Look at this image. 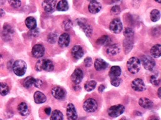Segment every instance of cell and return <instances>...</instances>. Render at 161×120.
<instances>
[{
  "mask_svg": "<svg viewBox=\"0 0 161 120\" xmlns=\"http://www.w3.org/2000/svg\"><path fill=\"white\" fill-rule=\"evenodd\" d=\"M83 79V72L82 69L80 68L76 69L73 72L72 76H71V79H72V82L75 85H78L82 81Z\"/></svg>",
  "mask_w": 161,
  "mask_h": 120,
  "instance_id": "obj_10",
  "label": "cell"
},
{
  "mask_svg": "<svg viewBox=\"0 0 161 120\" xmlns=\"http://www.w3.org/2000/svg\"><path fill=\"white\" fill-rule=\"evenodd\" d=\"M141 61L139 58L135 57H131L128 60L127 64H126L128 71L131 74H137L140 71V69H141Z\"/></svg>",
  "mask_w": 161,
  "mask_h": 120,
  "instance_id": "obj_3",
  "label": "cell"
},
{
  "mask_svg": "<svg viewBox=\"0 0 161 120\" xmlns=\"http://www.w3.org/2000/svg\"><path fill=\"white\" fill-rule=\"evenodd\" d=\"M140 61H141L142 65L144 66V67L146 70L150 71H153L154 70L156 64H155L154 59L152 57L148 55H144L142 56Z\"/></svg>",
  "mask_w": 161,
  "mask_h": 120,
  "instance_id": "obj_4",
  "label": "cell"
},
{
  "mask_svg": "<svg viewBox=\"0 0 161 120\" xmlns=\"http://www.w3.org/2000/svg\"><path fill=\"white\" fill-rule=\"evenodd\" d=\"M14 28H12V26H10L8 23L4 24L3 26V34L4 37H9V36L14 33Z\"/></svg>",
  "mask_w": 161,
  "mask_h": 120,
  "instance_id": "obj_31",
  "label": "cell"
},
{
  "mask_svg": "<svg viewBox=\"0 0 161 120\" xmlns=\"http://www.w3.org/2000/svg\"><path fill=\"white\" fill-rule=\"evenodd\" d=\"M92 65H93V61H92L91 57H86L84 60V65H85L86 67H91Z\"/></svg>",
  "mask_w": 161,
  "mask_h": 120,
  "instance_id": "obj_41",
  "label": "cell"
},
{
  "mask_svg": "<svg viewBox=\"0 0 161 120\" xmlns=\"http://www.w3.org/2000/svg\"><path fill=\"white\" fill-rule=\"evenodd\" d=\"M102 9V6L99 2H97V1H93L91 2L90 4H88V12L91 14H97L99 12H100V10Z\"/></svg>",
  "mask_w": 161,
  "mask_h": 120,
  "instance_id": "obj_19",
  "label": "cell"
},
{
  "mask_svg": "<svg viewBox=\"0 0 161 120\" xmlns=\"http://www.w3.org/2000/svg\"><path fill=\"white\" fill-rule=\"evenodd\" d=\"M43 84V81L40 79H36L32 76H28L23 81V86L26 89H29L32 86H36V88L41 87Z\"/></svg>",
  "mask_w": 161,
  "mask_h": 120,
  "instance_id": "obj_8",
  "label": "cell"
},
{
  "mask_svg": "<svg viewBox=\"0 0 161 120\" xmlns=\"http://www.w3.org/2000/svg\"><path fill=\"white\" fill-rule=\"evenodd\" d=\"M139 105L144 109H150L154 106V103L151 100L147 98H141L139 100Z\"/></svg>",
  "mask_w": 161,
  "mask_h": 120,
  "instance_id": "obj_24",
  "label": "cell"
},
{
  "mask_svg": "<svg viewBox=\"0 0 161 120\" xmlns=\"http://www.w3.org/2000/svg\"><path fill=\"white\" fill-rule=\"evenodd\" d=\"M13 71L18 76H23L26 74L27 69V65L24 61L18 60L15 61L13 65Z\"/></svg>",
  "mask_w": 161,
  "mask_h": 120,
  "instance_id": "obj_2",
  "label": "cell"
},
{
  "mask_svg": "<svg viewBox=\"0 0 161 120\" xmlns=\"http://www.w3.org/2000/svg\"><path fill=\"white\" fill-rule=\"evenodd\" d=\"M25 23H26V27H27L29 30L33 31V30H35L36 28L37 21L35 18H33L32 17H28L25 21Z\"/></svg>",
  "mask_w": 161,
  "mask_h": 120,
  "instance_id": "obj_25",
  "label": "cell"
},
{
  "mask_svg": "<svg viewBox=\"0 0 161 120\" xmlns=\"http://www.w3.org/2000/svg\"><path fill=\"white\" fill-rule=\"evenodd\" d=\"M52 95L57 100H64L66 97V92L62 88L56 86L52 89Z\"/></svg>",
  "mask_w": 161,
  "mask_h": 120,
  "instance_id": "obj_14",
  "label": "cell"
},
{
  "mask_svg": "<svg viewBox=\"0 0 161 120\" xmlns=\"http://www.w3.org/2000/svg\"><path fill=\"white\" fill-rule=\"evenodd\" d=\"M121 51V47L117 43H113L110 45L107 49V54L110 56L117 55Z\"/></svg>",
  "mask_w": 161,
  "mask_h": 120,
  "instance_id": "obj_18",
  "label": "cell"
},
{
  "mask_svg": "<svg viewBox=\"0 0 161 120\" xmlns=\"http://www.w3.org/2000/svg\"><path fill=\"white\" fill-rule=\"evenodd\" d=\"M134 32L132 28L126 27L125 31H124V36H125L126 38H134Z\"/></svg>",
  "mask_w": 161,
  "mask_h": 120,
  "instance_id": "obj_35",
  "label": "cell"
},
{
  "mask_svg": "<svg viewBox=\"0 0 161 120\" xmlns=\"http://www.w3.org/2000/svg\"><path fill=\"white\" fill-rule=\"evenodd\" d=\"M4 15H5V12L4 11V9H0V17H4Z\"/></svg>",
  "mask_w": 161,
  "mask_h": 120,
  "instance_id": "obj_47",
  "label": "cell"
},
{
  "mask_svg": "<svg viewBox=\"0 0 161 120\" xmlns=\"http://www.w3.org/2000/svg\"><path fill=\"white\" fill-rule=\"evenodd\" d=\"M90 2H93V1H96V0H88Z\"/></svg>",
  "mask_w": 161,
  "mask_h": 120,
  "instance_id": "obj_50",
  "label": "cell"
},
{
  "mask_svg": "<svg viewBox=\"0 0 161 120\" xmlns=\"http://www.w3.org/2000/svg\"><path fill=\"white\" fill-rule=\"evenodd\" d=\"M96 85H97L96 81H90L86 83L85 85H84V88H85V90L86 91L90 92L95 89V88L96 87Z\"/></svg>",
  "mask_w": 161,
  "mask_h": 120,
  "instance_id": "obj_34",
  "label": "cell"
},
{
  "mask_svg": "<svg viewBox=\"0 0 161 120\" xmlns=\"http://www.w3.org/2000/svg\"><path fill=\"white\" fill-rule=\"evenodd\" d=\"M56 9L59 12H66V11H67L69 9V4L67 0H60L57 4Z\"/></svg>",
  "mask_w": 161,
  "mask_h": 120,
  "instance_id": "obj_28",
  "label": "cell"
},
{
  "mask_svg": "<svg viewBox=\"0 0 161 120\" xmlns=\"http://www.w3.org/2000/svg\"><path fill=\"white\" fill-rule=\"evenodd\" d=\"M70 43V36L67 33H62L58 38V44L61 47H67Z\"/></svg>",
  "mask_w": 161,
  "mask_h": 120,
  "instance_id": "obj_17",
  "label": "cell"
},
{
  "mask_svg": "<svg viewBox=\"0 0 161 120\" xmlns=\"http://www.w3.org/2000/svg\"><path fill=\"white\" fill-rule=\"evenodd\" d=\"M71 54L74 60H78L79 59L82 58L84 55L83 48L80 45H74L71 50Z\"/></svg>",
  "mask_w": 161,
  "mask_h": 120,
  "instance_id": "obj_15",
  "label": "cell"
},
{
  "mask_svg": "<svg viewBox=\"0 0 161 120\" xmlns=\"http://www.w3.org/2000/svg\"><path fill=\"white\" fill-rule=\"evenodd\" d=\"M122 74V69L119 66H113L110 68L109 71V76L110 79L120 77Z\"/></svg>",
  "mask_w": 161,
  "mask_h": 120,
  "instance_id": "obj_23",
  "label": "cell"
},
{
  "mask_svg": "<svg viewBox=\"0 0 161 120\" xmlns=\"http://www.w3.org/2000/svg\"><path fill=\"white\" fill-rule=\"evenodd\" d=\"M45 54V47L40 44L34 45L32 49V55L33 57L40 59L43 57Z\"/></svg>",
  "mask_w": 161,
  "mask_h": 120,
  "instance_id": "obj_16",
  "label": "cell"
},
{
  "mask_svg": "<svg viewBox=\"0 0 161 120\" xmlns=\"http://www.w3.org/2000/svg\"><path fill=\"white\" fill-rule=\"evenodd\" d=\"M57 35L55 33H51L48 36V41L51 43H53L55 41H57Z\"/></svg>",
  "mask_w": 161,
  "mask_h": 120,
  "instance_id": "obj_42",
  "label": "cell"
},
{
  "mask_svg": "<svg viewBox=\"0 0 161 120\" xmlns=\"http://www.w3.org/2000/svg\"><path fill=\"white\" fill-rule=\"evenodd\" d=\"M34 100L37 104H42L46 102L47 98L42 92L36 91L34 94Z\"/></svg>",
  "mask_w": 161,
  "mask_h": 120,
  "instance_id": "obj_27",
  "label": "cell"
},
{
  "mask_svg": "<svg viewBox=\"0 0 161 120\" xmlns=\"http://www.w3.org/2000/svg\"><path fill=\"white\" fill-rule=\"evenodd\" d=\"M155 1L156 2H158V3L161 4V0H155Z\"/></svg>",
  "mask_w": 161,
  "mask_h": 120,
  "instance_id": "obj_48",
  "label": "cell"
},
{
  "mask_svg": "<svg viewBox=\"0 0 161 120\" xmlns=\"http://www.w3.org/2000/svg\"><path fill=\"white\" fill-rule=\"evenodd\" d=\"M18 111L22 116H27L29 114V108L26 103H21L18 106Z\"/></svg>",
  "mask_w": 161,
  "mask_h": 120,
  "instance_id": "obj_26",
  "label": "cell"
},
{
  "mask_svg": "<svg viewBox=\"0 0 161 120\" xmlns=\"http://www.w3.org/2000/svg\"><path fill=\"white\" fill-rule=\"evenodd\" d=\"M110 81H111V84L115 87H118L120 85L121 83H122V79L119 78V77H117V78L110 79Z\"/></svg>",
  "mask_w": 161,
  "mask_h": 120,
  "instance_id": "obj_37",
  "label": "cell"
},
{
  "mask_svg": "<svg viewBox=\"0 0 161 120\" xmlns=\"http://www.w3.org/2000/svg\"><path fill=\"white\" fill-rule=\"evenodd\" d=\"M161 17L160 12L158 9H153L150 13V18L153 22H157Z\"/></svg>",
  "mask_w": 161,
  "mask_h": 120,
  "instance_id": "obj_29",
  "label": "cell"
},
{
  "mask_svg": "<svg viewBox=\"0 0 161 120\" xmlns=\"http://www.w3.org/2000/svg\"><path fill=\"white\" fill-rule=\"evenodd\" d=\"M157 94H158V98H159L161 100V88H159V89H158V92H157Z\"/></svg>",
  "mask_w": 161,
  "mask_h": 120,
  "instance_id": "obj_46",
  "label": "cell"
},
{
  "mask_svg": "<svg viewBox=\"0 0 161 120\" xmlns=\"http://www.w3.org/2000/svg\"><path fill=\"white\" fill-rule=\"evenodd\" d=\"M97 108H98V104H97V101L93 99V98H88V99L86 100L83 105V110L86 113H92L96 112Z\"/></svg>",
  "mask_w": 161,
  "mask_h": 120,
  "instance_id": "obj_5",
  "label": "cell"
},
{
  "mask_svg": "<svg viewBox=\"0 0 161 120\" xmlns=\"http://www.w3.org/2000/svg\"><path fill=\"white\" fill-rule=\"evenodd\" d=\"M36 69L38 71H52L54 70V64L47 59L38 60L36 65Z\"/></svg>",
  "mask_w": 161,
  "mask_h": 120,
  "instance_id": "obj_1",
  "label": "cell"
},
{
  "mask_svg": "<svg viewBox=\"0 0 161 120\" xmlns=\"http://www.w3.org/2000/svg\"><path fill=\"white\" fill-rule=\"evenodd\" d=\"M77 23L79 26V27L82 29L83 31L85 33L86 36L90 38L91 36L92 33H93V28H92V26L89 25L88 23H87L86 21L83 20H78Z\"/></svg>",
  "mask_w": 161,
  "mask_h": 120,
  "instance_id": "obj_9",
  "label": "cell"
},
{
  "mask_svg": "<svg viewBox=\"0 0 161 120\" xmlns=\"http://www.w3.org/2000/svg\"><path fill=\"white\" fill-rule=\"evenodd\" d=\"M110 38L105 35V36H102L97 40L96 44L97 45H106L108 44V42H110Z\"/></svg>",
  "mask_w": 161,
  "mask_h": 120,
  "instance_id": "obj_33",
  "label": "cell"
},
{
  "mask_svg": "<svg viewBox=\"0 0 161 120\" xmlns=\"http://www.w3.org/2000/svg\"><path fill=\"white\" fill-rule=\"evenodd\" d=\"M45 114H47V115H50V114H51V113H52L51 108H45Z\"/></svg>",
  "mask_w": 161,
  "mask_h": 120,
  "instance_id": "obj_44",
  "label": "cell"
},
{
  "mask_svg": "<svg viewBox=\"0 0 161 120\" xmlns=\"http://www.w3.org/2000/svg\"><path fill=\"white\" fill-rule=\"evenodd\" d=\"M9 4L14 9H18L21 6V0H8Z\"/></svg>",
  "mask_w": 161,
  "mask_h": 120,
  "instance_id": "obj_36",
  "label": "cell"
},
{
  "mask_svg": "<svg viewBox=\"0 0 161 120\" xmlns=\"http://www.w3.org/2000/svg\"><path fill=\"white\" fill-rule=\"evenodd\" d=\"M9 93V87L6 83H0V94L2 96L7 95Z\"/></svg>",
  "mask_w": 161,
  "mask_h": 120,
  "instance_id": "obj_32",
  "label": "cell"
},
{
  "mask_svg": "<svg viewBox=\"0 0 161 120\" xmlns=\"http://www.w3.org/2000/svg\"><path fill=\"white\" fill-rule=\"evenodd\" d=\"M62 27L64 29V30H69V29L72 28V22L71 21V20H66L64 21V22L62 23Z\"/></svg>",
  "mask_w": 161,
  "mask_h": 120,
  "instance_id": "obj_38",
  "label": "cell"
},
{
  "mask_svg": "<svg viewBox=\"0 0 161 120\" xmlns=\"http://www.w3.org/2000/svg\"><path fill=\"white\" fill-rule=\"evenodd\" d=\"M63 119H64V116L61 111L58 110L52 111L51 116H50V120H63Z\"/></svg>",
  "mask_w": 161,
  "mask_h": 120,
  "instance_id": "obj_30",
  "label": "cell"
},
{
  "mask_svg": "<svg viewBox=\"0 0 161 120\" xmlns=\"http://www.w3.org/2000/svg\"><path fill=\"white\" fill-rule=\"evenodd\" d=\"M109 28L111 32L115 34L120 33L123 29L122 23L120 18H115L110 23Z\"/></svg>",
  "mask_w": 161,
  "mask_h": 120,
  "instance_id": "obj_7",
  "label": "cell"
},
{
  "mask_svg": "<svg viewBox=\"0 0 161 120\" xmlns=\"http://www.w3.org/2000/svg\"><path fill=\"white\" fill-rule=\"evenodd\" d=\"M105 86H104V85H102V84L100 85V86L98 88V91L100 93H102L105 90Z\"/></svg>",
  "mask_w": 161,
  "mask_h": 120,
  "instance_id": "obj_45",
  "label": "cell"
},
{
  "mask_svg": "<svg viewBox=\"0 0 161 120\" xmlns=\"http://www.w3.org/2000/svg\"><path fill=\"white\" fill-rule=\"evenodd\" d=\"M57 4V0H45L42 4V6H43L45 12L51 13L56 9Z\"/></svg>",
  "mask_w": 161,
  "mask_h": 120,
  "instance_id": "obj_11",
  "label": "cell"
},
{
  "mask_svg": "<svg viewBox=\"0 0 161 120\" xmlns=\"http://www.w3.org/2000/svg\"><path fill=\"white\" fill-rule=\"evenodd\" d=\"M150 57L154 59L159 58L161 57V45L156 44L154 45L150 50Z\"/></svg>",
  "mask_w": 161,
  "mask_h": 120,
  "instance_id": "obj_22",
  "label": "cell"
},
{
  "mask_svg": "<svg viewBox=\"0 0 161 120\" xmlns=\"http://www.w3.org/2000/svg\"><path fill=\"white\" fill-rule=\"evenodd\" d=\"M150 120H159V119H157V118H151Z\"/></svg>",
  "mask_w": 161,
  "mask_h": 120,
  "instance_id": "obj_49",
  "label": "cell"
},
{
  "mask_svg": "<svg viewBox=\"0 0 161 120\" xmlns=\"http://www.w3.org/2000/svg\"><path fill=\"white\" fill-rule=\"evenodd\" d=\"M125 110V108L124 105H113L108 109L107 114L108 115L111 117H117L120 116L121 114L124 113V112Z\"/></svg>",
  "mask_w": 161,
  "mask_h": 120,
  "instance_id": "obj_6",
  "label": "cell"
},
{
  "mask_svg": "<svg viewBox=\"0 0 161 120\" xmlns=\"http://www.w3.org/2000/svg\"><path fill=\"white\" fill-rule=\"evenodd\" d=\"M142 0H132V2H131V5L134 8H138L140 5V3Z\"/></svg>",
  "mask_w": 161,
  "mask_h": 120,
  "instance_id": "obj_43",
  "label": "cell"
},
{
  "mask_svg": "<svg viewBox=\"0 0 161 120\" xmlns=\"http://www.w3.org/2000/svg\"><path fill=\"white\" fill-rule=\"evenodd\" d=\"M150 81L153 85H154V86H157L160 84V81L158 79V77L156 76H150Z\"/></svg>",
  "mask_w": 161,
  "mask_h": 120,
  "instance_id": "obj_40",
  "label": "cell"
},
{
  "mask_svg": "<svg viewBox=\"0 0 161 120\" xmlns=\"http://www.w3.org/2000/svg\"><path fill=\"white\" fill-rule=\"evenodd\" d=\"M107 63L104 61L102 59H96V61L94 62V67L96 69V70L97 71H100L102 70H105L107 67Z\"/></svg>",
  "mask_w": 161,
  "mask_h": 120,
  "instance_id": "obj_21",
  "label": "cell"
},
{
  "mask_svg": "<svg viewBox=\"0 0 161 120\" xmlns=\"http://www.w3.org/2000/svg\"><path fill=\"white\" fill-rule=\"evenodd\" d=\"M131 88L137 92H142L146 90V87L144 81L141 79H136L131 83Z\"/></svg>",
  "mask_w": 161,
  "mask_h": 120,
  "instance_id": "obj_12",
  "label": "cell"
},
{
  "mask_svg": "<svg viewBox=\"0 0 161 120\" xmlns=\"http://www.w3.org/2000/svg\"><path fill=\"white\" fill-rule=\"evenodd\" d=\"M67 117L69 120H76L78 118L77 112L74 105L72 103H69L67 108Z\"/></svg>",
  "mask_w": 161,
  "mask_h": 120,
  "instance_id": "obj_13",
  "label": "cell"
},
{
  "mask_svg": "<svg viewBox=\"0 0 161 120\" xmlns=\"http://www.w3.org/2000/svg\"><path fill=\"white\" fill-rule=\"evenodd\" d=\"M110 12L112 15H117L121 12V9L118 5H115V6L112 7L110 10Z\"/></svg>",
  "mask_w": 161,
  "mask_h": 120,
  "instance_id": "obj_39",
  "label": "cell"
},
{
  "mask_svg": "<svg viewBox=\"0 0 161 120\" xmlns=\"http://www.w3.org/2000/svg\"><path fill=\"white\" fill-rule=\"evenodd\" d=\"M134 47L133 38H125L123 41V49L126 55L131 51Z\"/></svg>",
  "mask_w": 161,
  "mask_h": 120,
  "instance_id": "obj_20",
  "label": "cell"
}]
</instances>
